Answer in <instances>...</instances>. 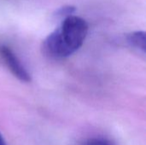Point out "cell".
I'll use <instances>...</instances> for the list:
<instances>
[{"instance_id": "1", "label": "cell", "mask_w": 146, "mask_h": 145, "mask_svg": "<svg viewBox=\"0 0 146 145\" xmlns=\"http://www.w3.org/2000/svg\"><path fill=\"white\" fill-rule=\"evenodd\" d=\"M88 28L87 22L81 17L73 15L65 17L60 26L43 41V53L52 59L70 56L82 46Z\"/></svg>"}, {"instance_id": "2", "label": "cell", "mask_w": 146, "mask_h": 145, "mask_svg": "<svg viewBox=\"0 0 146 145\" xmlns=\"http://www.w3.org/2000/svg\"><path fill=\"white\" fill-rule=\"evenodd\" d=\"M0 58L11 73L21 82L31 81V75L15 53L6 45H0Z\"/></svg>"}, {"instance_id": "3", "label": "cell", "mask_w": 146, "mask_h": 145, "mask_svg": "<svg viewBox=\"0 0 146 145\" xmlns=\"http://www.w3.org/2000/svg\"><path fill=\"white\" fill-rule=\"evenodd\" d=\"M127 43L131 46L143 51L144 53L145 52L146 38L145 32H142V31L133 32L127 34Z\"/></svg>"}, {"instance_id": "4", "label": "cell", "mask_w": 146, "mask_h": 145, "mask_svg": "<svg viewBox=\"0 0 146 145\" xmlns=\"http://www.w3.org/2000/svg\"><path fill=\"white\" fill-rule=\"evenodd\" d=\"M79 145H114V144L104 138H90L85 139Z\"/></svg>"}, {"instance_id": "5", "label": "cell", "mask_w": 146, "mask_h": 145, "mask_svg": "<svg viewBox=\"0 0 146 145\" xmlns=\"http://www.w3.org/2000/svg\"><path fill=\"white\" fill-rule=\"evenodd\" d=\"M74 11H75V7H74V6H64V7H62L59 9H57L55 15L57 17L65 18L67 16L73 15L74 13Z\"/></svg>"}, {"instance_id": "6", "label": "cell", "mask_w": 146, "mask_h": 145, "mask_svg": "<svg viewBox=\"0 0 146 145\" xmlns=\"http://www.w3.org/2000/svg\"><path fill=\"white\" fill-rule=\"evenodd\" d=\"M0 145H7L4 138H3V135L1 134V132H0Z\"/></svg>"}]
</instances>
